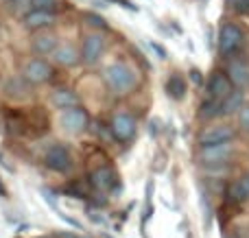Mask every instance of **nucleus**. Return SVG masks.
<instances>
[{
  "instance_id": "1",
  "label": "nucleus",
  "mask_w": 249,
  "mask_h": 238,
  "mask_svg": "<svg viewBox=\"0 0 249 238\" xmlns=\"http://www.w3.org/2000/svg\"><path fill=\"white\" fill-rule=\"evenodd\" d=\"M105 83L109 85V90L116 92V94H124L136 85V72H133L131 66L116 61V64H109L103 72Z\"/></svg>"
},
{
  "instance_id": "2",
  "label": "nucleus",
  "mask_w": 249,
  "mask_h": 238,
  "mask_svg": "<svg viewBox=\"0 0 249 238\" xmlns=\"http://www.w3.org/2000/svg\"><path fill=\"white\" fill-rule=\"evenodd\" d=\"M245 42V33L241 31V26L236 24H223L219 31V52L223 57H230L238 51Z\"/></svg>"
},
{
  "instance_id": "3",
  "label": "nucleus",
  "mask_w": 249,
  "mask_h": 238,
  "mask_svg": "<svg viewBox=\"0 0 249 238\" xmlns=\"http://www.w3.org/2000/svg\"><path fill=\"white\" fill-rule=\"evenodd\" d=\"M234 140V129L230 125H214V127H206L201 134L197 136V142L201 149L206 147H216V144H225Z\"/></svg>"
},
{
  "instance_id": "4",
  "label": "nucleus",
  "mask_w": 249,
  "mask_h": 238,
  "mask_svg": "<svg viewBox=\"0 0 249 238\" xmlns=\"http://www.w3.org/2000/svg\"><path fill=\"white\" fill-rule=\"evenodd\" d=\"M44 162H46V166L51 170H55V173H68V170L72 169V155H70L68 147L59 144V142L48 149L46 155H44Z\"/></svg>"
},
{
  "instance_id": "5",
  "label": "nucleus",
  "mask_w": 249,
  "mask_h": 238,
  "mask_svg": "<svg viewBox=\"0 0 249 238\" xmlns=\"http://www.w3.org/2000/svg\"><path fill=\"white\" fill-rule=\"evenodd\" d=\"M109 131H112V138H116L118 142H129L136 136V118L127 112L114 114Z\"/></svg>"
},
{
  "instance_id": "6",
  "label": "nucleus",
  "mask_w": 249,
  "mask_h": 238,
  "mask_svg": "<svg viewBox=\"0 0 249 238\" xmlns=\"http://www.w3.org/2000/svg\"><path fill=\"white\" fill-rule=\"evenodd\" d=\"M232 155H234V147L230 142L216 144V147H206L199 151V160L206 166H223L225 162H230Z\"/></svg>"
},
{
  "instance_id": "7",
  "label": "nucleus",
  "mask_w": 249,
  "mask_h": 238,
  "mask_svg": "<svg viewBox=\"0 0 249 238\" xmlns=\"http://www.w3.org/2000/svg\"><path fill=\"white\" fill-rule=\"evenodd\" d=\"M232 85H234V83L230 81L228 74H223V72H212L210 79H208V87H206V90H208V96H210V99L221 101V103H223V101L234 92Z\"/></svg>"
},
{
  "instance_id": "8",
  "label": "nucleus",
  "mask_w": 249,
  "mask_h": 238,
  "mask_svg": "<svg viewBox=\"0 0 249 238\" xmlns=\"http://www.w3.org/2000/svg\"><path fill=\"white\" fill-rule=\"evenodd\" d=\"M59 122H61V127H64V131H68V134H81L88 127V114H86V109H81V107L66 109V112H61Z\"/></svg>"
},
{
  "instance_id": "9",
  "label": "nucleus",
  "mask_w": 249,
  "mask_h": 238,
  "mask_svg": "<svg viewBox=\"0 0 249 238\" xmlns=\"http://www.w3.org/2000/svg\"><path fill=\"white\" fill-rule=\"evenodd\" d=\"M22 74H24V81L26 83H33V85H35V83L48 81V79H51V74H53V70H51V66H48L44 59H31V61H26Z\"/></svg>"
},
{
  "instance_id": "10",
  "label": "nucleus",
  "mask_w": 249,
  "mask_h": 238,
  "mask_svg": "<svg viewBox=\"0 0 249 238\" xmlns=\"http://www.w3.org/2000/svg\"><path fill=\"white\" fill-rule=\"evenodd\" d=\"M103 48H105V39L101 37L99 33L88 35V37L83 39V48H81L83 64H88V66L96 64V61L101 59V52H103Z\"/></svg>"
},
{
  "instance_id": "11",
  "label": "nucleus",
  "mask_w": 249,
  "mask_h": 238,
  "mask_svg": "<svg viewBox=\"0 0 249 238\" xmlns=\"http://www.w3.org/2000/svg\"><path fill=\"white\" fill-rule=\"evenodd\" d=\"M90 184L96 190H109L116 186V173L112 166H99L90 173Z\"/></svg>"
},
{
  "instance_id": "12",
  "label": "nucleus",
  "mask_w": 249,
  "mask_h": 238,
  "mask_svg": "<svg viewBox=\"0 0 249 238\" xmlns=\"http://www.w3.org/2000/svg\"><path fill=\"white\" fill-rule=\"evenodd\" d=\"M57 22V16L53 11H29L24 16V26L26 29H44Z\"/></svg>"
},
{
  "instance_id": "13",
  "label": "nucleus",
  "mask_w": 249,
  "mask_h": 238,
  "mask_svg": "<svg viewBox=\"0 0 249 238\" xmlns=\"http://www.w3.org/2000/svg\"><path fill=\"white\" fill-rule=\"evenodd\" d=\"M228 77L234 85L245 87L249 83V66L245 64V61H232L230 68H228Z\"/></svg>"
},
{
  "instance_id": "14",
  "label": "nucleus",
  "mask_w": 249,
  "mask_h": 238,
  "mask_svg": "<svg viewBox=\"0 0 249 238\" xmlns=\"http://www.w3.org/2000/svg\"><path fill=\"white\" fill-rule=\"evenodd\" d=\"M33 48L39 52V55H48V52H55L57 48V35H53V33H39V35H35L33 37Z\"/></svg>"
},
{
  "instance_id": "15",
  "label": "nucleus",
  "mask_w": 249,
  "mask_h": 238,
  "mask_svg": "<svg viewBox=\"0 0 249 238\" xmlns=\"http://www.w3.org/2000/svg\"><path fill=\"white\" fill-rule=\"evenodd\" d=\"M53 103H55L61 112H66V109L79 107V96L74 94L72 90H57L55 94H53Z\"/></svg>"
},
{
  "instance_id": "16",
  "label": "nucleus",
  "mask_w": 249,
  "mask_h": 238,
  "mask_svg": "<svg viewBox=\"0 0 249 238\" xmlns=\"http://www.w3.org/2000/svg\"><path fill=\"white\" fill-rule=\"evenodd\" d=\"M228 195H230V199L236 201V204L247 201L249 199V175H243L241 179H236V182L230 186Z\"/></svg>"
},
{
  "instance_id": "17",
  "label": "nucleus",
  "mask_w": 249,
  "mask_h": 238,
  "mask_svg": "<svg viewBox=\"0 0 249 238\" xmlns=\"http://www.w3.org/2000/svg\"><path fill=\"white\" fill-rule=\"evenodd\" d=\"M53 59H55V64L59 66H66V68H70V66H74L79 61V55L77 51H74L72 46H59L55 52H53Z\"/></svg>"
},
{
  "instance_id": "18",
  "label": "nucleus",
  "mask_w": 249,
  "mask_h": 238,
  "mask_svg": "<svg viewBox=\"0 0 249 238\" xmlns=\"http://www.w3.org/2000/svg\"><path fill=\"white\" fill-rule=\"evenodd\" d=\"M166 92H168V96L171 99H184V94H186V81H184V77L181 74H171L168 77V81H166Z\"/></svg>"
},
{
  "instance_id": "19",
  "label": "nucleus",
  "mask_w": 249,
  "mask_h": 238,
  "mask_svg": "<svg viewBox=\"0 0 249 238\" xmlns=\"http://www.w3.org/2000/svg\"><path fill=\"white\" fill-rule=\"evenodd\" d=\"M221 114H223V103L214 99L203 101L201 107H199V118H203V120H212V118L221 116Z\"/></svg>"
},
{
  "instance_id": "20",
  "label": "nucleus",
  "mask_w": 249,
  "mask_h": 238,
  "mask_svg": "<svg viewBox=\"0 0 249 238\" xmlns=\"http://www.w3.org/2000/svg\"><path fill=\"white\" fill-rule=\"evenodd\" d=\"M243 105H245V96H243L241 90H234L228 99L223 101V114H234V112H241Z\"/></svg>"
},
{
  "instance_id": "21",
  "label": "nucleus",
  "mask_w": 249,
  "mask_h": 238,
  "mask_svg": "<svg viewBox=\"0 0 249 238\" xmlns=\"http://www.w3.org/2000/svg\"><path fill=\"white\" fill-rule=\"evenodd\" d=\"M59 0H29L31 11H53L55 13Z\"/></svg>"
},
{
  "instance_id": "22",
  "label": "nucleus",
  "mask_w": 249,
  "mask_h": 238,
  "mask_svg": "<svg viewBox=\"0 0 249 238\" xmlns=\"http://www.w3.org/2000/svg\"><path fill=\"white\" fill-rule=\"evenodd\" d=\"M238 125H241L243 131H247L249 134V103L243 105V109L238 112Z\"/></svg>"
},
{
  "instance_id": "23",
  "label": "nucleus",
  "mask_w": 249,
  "mask_h": 238,
  "mask_svg": "<svg viewBox=\"0 0 249 238\" xmlns=\"http://www.w3.org/2000/svg\"><path fill=\"white\" fill-rule=\"evenodd\" d=\"M39 195H42V199L46 201L48 205H51L53 210H55V212H61L59 210V204H57V199H55V195H53L51 190H46V188H42V190H39Z\"/></svg>"
},
{
  "instance_id": "24",
  "label": "nucleus",
  "mask_w": 249,
  "mask_h": 238,
  "mask_svg": "<svg viewBox=\"0 0 249 238\" xmlns=\"http://www.w3.org/2000/svg\"><path fill=\"white\" fill-rule=\"evenodd\" d=\"M83 17H86V20L90 22L92 26H96V29H105V26H107V22H105L101 16H96V13H86Z\"/></svg>"
},
{
  "instance_id": "25",
  "label": "nucleus",
  "mask_w": 249,
  "mask_h": 238,
  "mask_svg": "<svg viewBox=\"0 0 249 238\" xmlns=\"http://www.w3.org/2000/svg\"><path fill=\"white\" fill-rule=\"evenodd\" d=\"M66 195H72V197H77V199H83V197H86V192H83V188H79V186H74V184H70V186L66 188Z\"/></svg>"
},
{
  "instance_id": "26",
  "label": "nucleus",
  "mask_w": 249,
  "mask_h": 238,
  "mask_svg": "<svg viewBox=\"0 0 249 238\" xmlns=\"http://www.w3.org/2000/svg\"><path fill=\"white\" fill-rule=\"evenodd\" d=\"M149 48H151V51H155V52H158V57H160V59H166V48H164V46H160V44L158 42H149Z\"/></svg>"
},
{
  "instance_id": "27",
  "label": "nucleus",
  "mask_w": 249,
  "mask_h": 238,
  "mask_svg": "<svg viewBox=\"0 0 249 238\" xmlns=\"http://www.w3.org/2000/svg\"><path fill=\"white\" fill-rule=\"evenodd\" d=\"M236 11H249V0H230Z\"/></svg>"
},
{
  "instance_id": "28",
  "label": "nucleus",
  "mask_w": 249,
  "mask_h": 238,
  "mask_svg": "<svg viewBox=\"0 0 249 238\" xmlns=\"http://www.w3.org/2000/svg\"><path fill=\"white\" fill-rule=\"evenodd\" d=\"M109 2H118L123 9H127V11H136L138 13V4H131L129 0H109Z\"/></svg>"
},
{
  "instance_id": "29",
  "label": "nucleus",
  "mask_w": 249,
  "mask_h": 238,
  "mask_svg": "<svg viewBox=\"0 0 249 238\" xmlns=\"http://www.w3.org/2000/svg\"><path fill=\"white\" fill-rule=\"evenodd\" d=\"M149 134L153 136V138L160 134V122L155 120V118H153V120H149Z\"/></svg>"
},
{
  "instance_id": "30",
  "label": "nucleus",
  "mask_w": 249,
  "mask_h": 238,
  "mask_svg": "<svg viewBox=\"0 0 249 238\" xmlns=\"http://www.w3.org/2000/svg\"><path fill=\"white\" fill-rule=\"evenodd\" d=\"M190 79H193L195 83H201V72H199V70H190Z\"/></svg>"
},
{
  "instance_id": "31",
  "label": "nucleus",
  "mask_w": 249,
  "mask_h": 238,
  "mask_svg": "<svg viewBox=\"0 0 249 238\" xmlns=\"http://www.w3.org/2000/svg\"><path fill=\"white\" fill-rule=\"evenodd\" d=\"M0 197H7V188L2 186V182H0Z\"/></svg>"
},
{
  "instance_id": "32",
  "label": "nucleus",
  "mask_w": 249,
  "mask_h": 238,
  "mask_svg": "<svg viewBox=\"0 0 249 238\" xmlns=\"http://www.w3.org/2000/svg\"><path fill=\"white\" fill-rule=\"evenodd\" d=\"M37 238H53V236H37Z\"/></svg>"
},
{
  "instance_id": "33",
  "label": "nucleus",
  "mask_w": 249,
  "mask_h": 238,
  "mask_svg": "<svg viewBox=\"0 0 249 238\" xmlns=\"http://www.w3.org/2000/svg\"><path fill=\"white\" fill-rule=\"evenodd\" d=\"M225 238H236V236H225Z\"/></svg>"
}]
</instances>
